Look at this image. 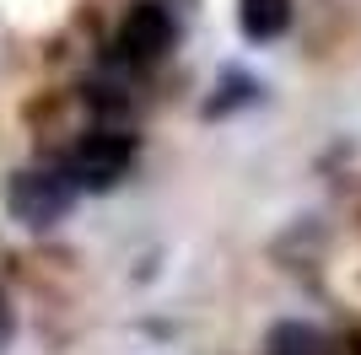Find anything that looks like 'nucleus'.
<instances>
[{"instance_id": "nucleus-1", "label": "nucleus", "mask_w": 361, "mask_h": 355, "mask_svg": "<svg viewBox=\"0 0 361 355\" xmlns=\"http://www.w3.org/2000/svg\"><path fill=\"white\" fill-rule=\"evenodd\" d=\"M135 156H140L135 135H124V130H92V135H81V140L71 146V156H65L60 173L71 178L75 189L103 194V189H114V183L130 178Z\"/></svg>"}, {"instance_id": "nucleus-2", "label": "nucleus", "mask_w": 361, "mask_h": 355, "mask_svg": "<svg viewBox=\"0 0 361 355\" xmlns=\"http://www.w3.org/2000/svg\"><path fill=\"white\" fill-rule=\"evenodd\" d=\"M71 205H75V183L65 173H54V167H27V173H16L6 183V210L22 226H32V232L65 221Z\"/></svg>"}, {"instance_id": "nucleus-3", "label": "nucleus", "mask_w": 361, "mask_h": 355, "mask_svg": "<svg viewBox=\"0 0 361 355\" xmlns=\"http://www.w3.org/2000/svg\"><path fill=\"white\" fill-rule=\"evenodd\" d=\"M167 49H173V16H167V6L140 0V6H130L119 16V27H114V59H124V65H157Z\"/></svg>"}, {"instance_id": "nucleus-4", "label": "nucleus", "mask_w": 361, "mask_h": 355, "mask_svg": "<svg viewBox=\"0 0 361 355\" xmlns=\"http://www.w3.org/2000/svg\"><path fill=\"white\" fill-rule=\"evenodd\" d=\"M238 22L254 44H270V38H281L291 27V0H243Z\"/></svg>"}, {"instance_id": "nucleus-5", "label": "nucleus", "mask_w": 361, "mask_h": 355, "mask_svg": "<svg viewBox=\"0 0 361 355\" xmlns=\"http://www.w3.org/2000/svg\"><path fill=\"white\" fill-rule=\"evenodd\" d=\"M264 355H334L329 350V340L318 334L313 323H275L270 328V340H264Z\"/></svg>"}, {"instance_id": "nucleus-6", "label": "nucleus", "mask_w": 361, "mask_h": 355, "mask_svg": "<svg viewBox=\"0 0 361 355\" xmlns=\"http://www.w3.org/2000/svg\"><path fill=\"white\" fill-rule=\"evenodd\" d=\"M11 334H16V312H11V301L0 296V350L11 344Z\"/></svg>"}]
</instances>
